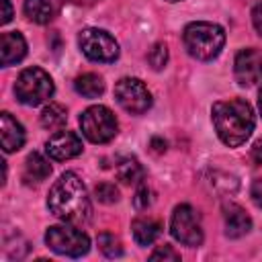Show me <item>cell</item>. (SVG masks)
Here are the masks:
<instances>
[{"mask_svg": "<svg viewBox=\"0 0 262 262\" xmlns=\"http://www.w3.org/2000/svg\"><path fill=\"white\" fill-rule=\"evenodd\" d=\"M47 207L57 219L74 225L86 223L92 215V205L86 186L74 172L61 174L59 180L51 186L47 196Z\"/></svg>", "mask_w": 262, "mask_h": 262, "instance_id": "6da1fadb", "label": "cell"}, {"mask_svg": "<svg viewBox=\"0 0 262 262\" xmlns=\"http://www.w3.org/2000/svg\"><path fill=\"white\" fill-rule=\"evenodd\" d=\"M211 115H213V125L219 139L229 147H237L246 143V139L252 135L256 125L252 106L242 98L215 102L211 108Z\"/></svg>", "mask_w": 262, "mask_h": 262, "instance_id": "7a4b0ae2", "label": "cell"}, {"mask_svg": "<svg viewBox=\"0 0 262 262\" xmlns=\"http://www.w3.org/2000/svg\"><path fill=\"white\" fill-rule=\"evenodd\" d=\"M182 41H184L186 51L192 57L201 61H209L221 53L225 45V31L215 23L199 20V23L186 25Z\"/></svg>", "mask_w": 262, "mask_h": 262, "instance_id": "3957f363", "label": "cell"}, {"mask_svg": "<svg viewBox=\"0 0 262 262\" xmlns=\"http://www.w3.org/2000/svg\"><path fill=\"white\" fill-rule=\"evenodd\" d=\"M16 98L27 106H37L51 98L53 94V80L41 68H27L18 74L14 82Z\"/></svg>", "mask_w": 262, "mask_h": 262, "instance_id": "277c9868", "label": "cell"}, {"mask_svg": "<svg viewBox=\"0 0 262 262\" xmlns=\"http://www.w3.org/2000/svg\"><path fill=\"white\" fill-rule=\"evenodd\" d=\"M80 127H82L84 137L90 139L92 143H106L119 131V123L115 115L111 113V108L102 104H94L86 108L80 115Z\"/></svg>", "mask_w": 262, "mask_h": 262, "instance_id": "5b68a950", "label": "cell"}, {"mask_svg": "<svg viewBox=\"0 0 262 262\" xmlns=\"http://www.w3.org/2000/svg\"><path fill=\"white\" fill-rule=\"evenodd\" d=\"M45 244L55 254L70 256V258H80L90 250L88 235L70 225H51L45 233Z\"/></svg>", "mask_w": 262, "mask_h": 262, "instance_id": "8992f818", "label": "cell"}, {"mask_svg": "<svg viewBox=\"0 0 262 262\" xmlns=\"http://www.w3.org/2000/svg\"><path fill=\"white\" fill-rule=\"evenodd\" d=\"M78 43L82 53L92 61L108 63L119 57V43L115 41L113 35H108L102 29H92V27L84 29L78 37Z\"/></svg>", "mask_w": 262, "mask_h": 262, "instance_id": "52a82bcc", "label": "cell"}, {"mask_svg": "<svg viewBox=\"0 0 262 262\" xmlns=\"http://www.w3.org/2000/svg\"><path fill=\"white\" fill-rule=\"evenodd\" d=\"M170 231L174 239L188 248H196L203 244V225L199 213L190 205H178L170 219Z\"/></svg>", "mask_w": 262, "mask_h": 262, "instance_id": "ba28073f", "label": "cell"}, {"mask_svg": "<svg viewBox=\"0 0 262 262\" xmlns=\"http://www.w3.org/2000/svg\"><path fill=\"white\" fill-rule=\"evenodd\" d=\"M115 98L131 115H141L151 106V94L137 78H121L115 84Z\"/></svg>", "mask_w": 262, "mask_h": 262, "instance_id": "9c48e42d", "label": "cell"}, {"mask_svg": "<svg viewBox=\"0 0 262 262\" xmlns=\"http://www.w3.org/2000/svg\"><path fill=\"white\" fill-rule=\"evenodd\" d=\"M233 74L239 86H254L262 80V53L254 47H246L235 55Z\"/></svg>", "mask_w": 262, "mask_h": 262, "instance_id": "30bf717a", "label": "cell"}, {"mask_svg": "<svg viewBox=\"0 0 262 262\" xmlns=\"http://www.w3.org/2000/svg\"><path fill=\"white\" fill-rule=\"evenodd\" d=\"M45 151L51 160H72L82 151V139L74 131H55L47 139Z\"/></svg>", "mask_w": 262, "mask_h": 262, "instance_id": "8fae6325", "label": "cell"}, {"mask_svg": "<svg viewBox=\"0 0 262 262\" xmlns=\"http://www.w3.org/2000/svg\"><path fill=\"white\" fill-rule=\"evenodd\" d=\"M27 55V41L18 31H8L0 35V63L14 66Z\"/></svg>", "mask_w": 262, "mask_h": 262, "instance_id": "7c38bea8", "label": "cell"}, {"mask_svg": "<svg viewBox=\"0 0 262 262\" xmlns=\"http://www.w3.org/2000/svg\"><path fill=\"white\" fill-rule=\"evenodd\" d=\"M223 221H225L227 237H242L252 227L250 215L239 205H235V203H225L223 205Z\"/></svg>", "mask_w": 262, "mask_h": 262, "instance_id": "4fadbf2b", "label": "cell"}, {"mask_svg": "<svg viewBox=\"0 0 262 262\" xmlns=\"http://www.w3.org/2000/svg\"><path fill=\"white\" fill-rule=\"evenodd\" d=\"M0 137H2V149L6 154L20 149L25 143V129L10 113L0 115Z\"/></svg>", "mask_w": 262, "mask_h": 262, "instance_id": "5bb4252c", "label": "cell"}, {"mask_svg": "<svg viewBox=\"0 0 262 262\" xmlns=\"http://www.w3.org/2000/svg\"><path fill=\"white\" fill-rule=\"evenodd\" d=\"M51 174L49 162L41 154H29L25 160V170H23V180L27 184H41L47 176Z\"/></svg>", "mask_w": 262, "mask_h": 262, "instance_id": "9a60e30c", "label": "cell"}, {"mask_svg": "<svg viewBox=\"0 0 262 262\" xmlns=\"http://www.w3.org/2000/svg\"><path fill=\"white\" fill-rule=\"evenodd\" d=\"M131 229H133V237L139 246H149L154 244L160 233H162V225L160 221L151 219V217H139L131 223Z\"/></svg>", "mask_w": 262, "mask_h": 262, "instance_id": "2e32d148", "label": "cell"}, {"mask_svg": "<svg viewBox=\"0 0 262 262\" xmlns=\"http://www.w3.org/2000/svg\"><path fill=\"white\" fill-rule=\"evenodd\" d=\"M115 172H117V178H119L123 184H133V182H139V180L143 178V168H141V164H139L135 158H131V156L121 158V160L117 162V166H115Z\"/></svg>", "mask_w": 262, "mask_h": 262, "instance_id": "e0dca14e", "label": "cell"}, {"mask_svg": "<svg viewBox=\"0 0 262 262\" xmlns=\"http://www.w3.org/2000/svg\"><path fill=\"white\" fill-rule=\"evenodd\" d=\"M74 88H76L78 94H82L86 98H96L104 92V82L98 74H82V76L76 78Z\"/></svg>", "mask_w": 262, "mask_h": 262, "instance_id": "ac0fdd59", "label": "cell"}, {"mask_svg": "<svg viewBox=\"0 0 262 262\" xmlns=\"http://www.w3.org/2000/svg\"><path fill=\"white\" fill-rule=\"evenodd\" d=\"M25 14L37 25H45L53 18V6L49 0H25Z\"/></svg>", "mask_w": 262, "mask_h": 262, "instance_id": "d6986e66", "label": "cell"}, {"mask_svg": "<svg viewBox=\"0 0 262 262\" xmlns=\"http://www.w3.org/2000/svg\"><path fill=\"white\" fill-rule=\"evenodd\" d=\"M68 121V111L66 106L57 104V102H49L43 113H41V125L49 131H55V129H61Z\"/></svg>", "mask_w": 262, "mask_h": 262, "instance_id": "ffe728a7", "label": "cell"}, {"mask_svg": "<svg viewBox=\"0 0 262 262\" xmlns=\"http://www.w3.org/2000/svg\"><path fill=\"white\" fill-rule=\"evenodd\" d=\"M98 250L106 258H119L123 254V246H121L119 237H115L113 233H100L98 235Z\"/></svg>", "mask_w": 262, "mask_h": 262, "instance_id": "44dd1931", "label": "cell"}, {"mask_svg": "<svg viewBox=\"0 0 262 262\" xmlns=\"http://www.w3.org/2000/svg\"><path fill=\"white\" fill-rule=\"evenodd\" d=\"M147 61H149V66L154 70H162L166 66V61H168V47H166V43H156L149 49V53H147Z\"/></svg>", "mask_w": 262, "mask_h": 262, "instance_id": "7402d4cb", "label": "cell"}, {"mask_svg": "<svg viewBox=\"0 0 262 262\" xmlns=\"http://www.w3.org/2000/svg\"><path fill=\"white\" fill-rule=\"evenodd\" d=\"M151 203H154V192H151V188H149L145 182H141V184L137 186V190H135L133 205H135L137 211H145V209L151 207Z\"/></svg>", "mask_w": 262, "mask_h": 262, "instance_id": "603a6c76", "label": "cell"}, {"mask_svg": "<svg viewBox=\"0 0 262 262\" xmlns=\"http://www.w3.org/2000/svg\"><path fill=\"white\" fill-rule=\"evenodd\" d=\"M94 196H96L100 203L111 205V203H117V201H119V190H117L115 184H111V182H100V184H96V188H94Z\"/></svg>", "mask_w": 262, "mask_h": 262, "instance_id": "cb8c5ba5", "label": "cell"}, {"mask_svg": "<svg viewBox=\"0 0 262 262\" xmlns=\"http://www.w3.org/2000/svg\"><path fill=\"white\" fill-rule=\"evenodd\" d=\"M149 260H164V262H178L180 260V254L172 250V246H162L158 250L151 252Z\"/></svg>", "mask_w": 262, "mask_h": 262, "instance_id": "d4e9b609", "label": "cell"}, {"mask_svg": "<svg viewBox=\"0 0 262 262\" xmlns=\"http://www.w3.org/2000/svg\"><path fill=\"white\" fill-rule=\"evenodd\" d=\"M250 196L254 201V205L258 209H262V178H256L252 182V188H250Z\"/></svg>", "mask_w": 262, "mask_h": 262, "instance_id": "484cf974", "label": "cell"}, {"mask_svg": "<svg viewBox=\"0 0 262 262\" xmlns=\"http://www.w3.org/2000/svg\"><path fill=\"white\" fill-rule=\"evenodd\" d=\"M252 23H254V29L262 35V2H258L252 8Z\"/></svg>", "mask_w": 262, "mask_h": 262, "instance_id": "4316f807", "label": "cell"}, {"mask_svg": "<svg viewBox=\"0 0 262 262\" xmlns=\"http://www.w3.org/2000/svg\"><path fill=\"white\" fill-rule=\"evenodd\" d=\"M0 8H2V12H0V23H2V25L10 23V18H12V6H10V2H8V0H0Z\"/></svg>", "mask_w": 262, "mask_h": 262, "instance_id": "83f0119b", "label": "cell"}, {"mask_svg": "<svg viewBox=\"0 0 262 262\" xmlns=\"http://www.w3.org/2000/svg\"><path fill=\"white\" fill-rule=\"evenodd\" d=\"M252 158H254L256 164L262 166V139H258V141L254 143V147H252Z\"/></svg>", "mask_w": 262, "mask_h": 262, "instance_id": "f1b7e54d", "label": "cell"}, {"mask_svg": "<svg viewBox=\"0 0 262 262\" xmlns=\"http://www.w3.org/2000/svg\"><path fill=\"white\" fill-rule=\"evenodd\" d=\"M151 147H154V151L162 154V151L166 149V141H164V139H160V137H154V139H151Z\"/></svg>", "mask_w": 262, "mask_h": 262, "instance_id": "f546056e", "label": "cell"}, {"mask_svg": "<svg viewBox=\"0 0 262 262\" xmlns=\"http://www.w3.org/2000/svg\"><path fill=\"white\" fill-rule=\"evenodd\" d=\"M258 108H260V115H262V88L258 92Z\"/></svg>", "mask_w": 262, "mask_h": 262, "instance_id": "4dcf8cb0", "label": "cell"}, {"mask_svg": "<svg viewBox=\"0 0 262 262\" xmlns=\"http://www.w3.org/2000/svg\"><path fill=\"white\" fill-rule=\"evenodd\" d=\"M170 2H176V0H170Z\"/></svg>", "mask_w": 262, "mask_h": 262, "instance_id": "1f68e13d", "label": "cell"}]
</instances>
